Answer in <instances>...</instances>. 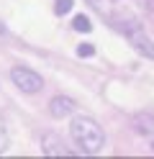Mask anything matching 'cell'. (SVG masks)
I'll use <instances>...</instances> for the list:
<instances>
[{
    "mask_svg": "<svg viewBox=\"0 0 154 159\" xmlns=\"http://www.w3.org/2000/svg\"><path fill=\"white\" fill-rule=\"evenodd\" d=\"M49 108H51V116L62 118L64 113H69V111H72V108H75V105H72V100H69V98H54Z\"/></svg>",
    "mask_w": 154,
    "mask_h": 159,
    "instance_id": "cell-3",
    "label": "cell"
},
{
    "mask_svg": "<svg viewBox=\"0 0 154 159\" xmlns=\"http://www.w3.org/2000/svg\"><path fill=\"white\" fill-rule=\"evenodd\" d=\"M69 131H72L75 144L85 154H98L100 149H103V144H105V134H103V128L92 121V118H87V116H77L75 121H72Z\"/></svg>",
    "mask_w": 154,
    "mask_h": 159,
    "instance_id": "cell-1",
    "label": "cell"
},
{
    "mask_svg": "<svg viewBox=\"0 0 154 159\" xmlns=\"http://www.w3.org/2000/svg\"><path fill=\"white\" fill-rule=\"evenodd\" d=\"M75 28H80L82 34H87V31H90V21H87L85 16H77V18H75Z\"/></svg>",
    "mask_w": 154,
    "mask_h": 159,
    "instance_id": "cell-4",
    "label": "cell"
},
{
    "mask_svg": "<svg viewBox=\"0 0 154 159\" xmlns=\"http://www.w3.org/2000/svg\"><path fill=\"white\" fill-rule=\"evenodd\" d=\"M77 52H80L82 57H90V54H92V46H90V44H82V46L77 49Z\"/></svg>",
    "mask_w": 154,
    "mask_h": 159,
    "instance_id": "cell-6",
    "label": "cell"
},
{
    "mask_svg": "<svg viewBox=\"0 0 154 159\" xmlns=\"http://www.w3.org/2000/svg\"><path fill=\"white\" fill-rule=\"evenodd\" d=\"M54 8H57V13L62 16V13H67L72 8V0H59V3H54Z\"/></svg>",
    "mask_w": 154,
    "mask_h": 159,
    "instance_id": "cell-5",
    "label": "cell"
},
{
    "mask_svg": "<svg viewBox=\"0 0 154 159\" xmlns=\"http://www.w3.org/2000/svg\"><path fill=\"white\" fill-rule=\"evenodd\" d=\"M10 80H13V85L18 87L21 93H26V95H34V93H39L41 87H44L41 75L34 72V69L26 67V64H18V67L10 69Z\"/></svg>",
    "mask_w": 154,
    "mask_h": 159,
    "instance_id": "cell-2",
    "label": "cell"
}]
</instances>
